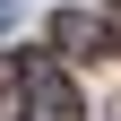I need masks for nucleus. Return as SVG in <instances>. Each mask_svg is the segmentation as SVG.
Wrapping results in <instances>:
<instances>
[{
  "label": "nucleus",
  "instance_id": "f257e3e1",
  "mask_svg": "<svg viewBox=\"0 0 121 121\" xmlns=\"http://www.w3.org/2000/svg\"><path fill=\"white\" fill-rule=\"evenodd\" d=\"M9 69H17V121H86L78 86L60 78V60H52V52H17Z\"/></svg>",
  "mask_w": 121,
  "mask_h": 121
},
{
  "label": "nucleus",
  "instance_id": "f03ea898",
  "mask_svg": "<svg viewBox=\"0 0 121 121\" xmlns=\"http://www.w3.org/2000/svg\"><path fill=\"white\" fill-rule=\"evenodd\" d=\"M52 43H60L69 60H104V52H112V17H86V9H60V17H52Z\"/></svg>",
  "mask_w": 121,
  "mask_h": 121
},
{
  "label": "nucleus",
  "instance_id": "7ed1b4c3",
  "mask_svg": "<svg viewBox=\"0 0 121 121\" xmlns=\"http://www.w3.org/2000/svg\"><path fill=\"white\" fill-rule=\"evenodd\" d=\"M9 17H17V0H0V26H9Z\"/></svg>",
  "mask_w": 121,
  "mask_h": 121
},
{
  "label": "nucleus",
  "instance_id": "20e7f679",
  "mask_svg": "<svg viewBox=\"0 0 121 121\" xmlns=\"http://www.w3.org/2000/svg\"><path fill=\"white\" fill-rule=\"evenodd\" d=\"M104 121H121V112H104Z\"/></svg>",
  "mask_w": 121,
  "mask_h": 121
}]
</instances>
